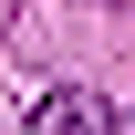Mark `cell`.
<instances>
[{
    "instance_id": "1",
    "label": "cell",
    "mask_w": 135,
    "mask_h": 135,
    "mask_svg": "<svg viewBox=\"0 0 135 135\" xmlns=\"http://www.w3.org/2000/svg\"><path fill=\"white\" fill-rule=\"evenodd\" d=\"M31 135H135V125H125V104H104V94H83V83H52V94L31 104Z\"/></svg>"
}]
</instances>
